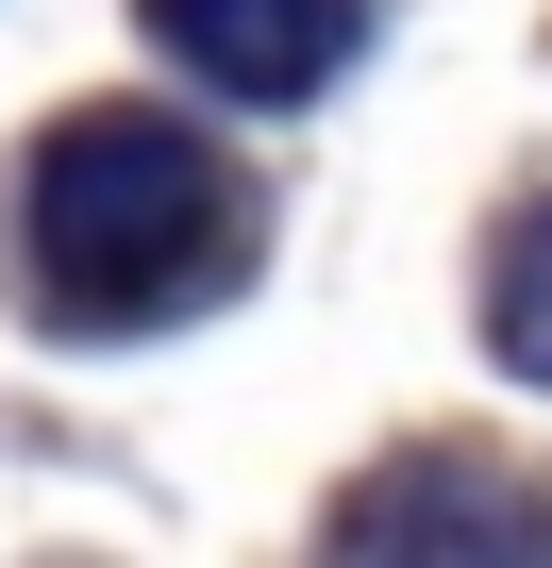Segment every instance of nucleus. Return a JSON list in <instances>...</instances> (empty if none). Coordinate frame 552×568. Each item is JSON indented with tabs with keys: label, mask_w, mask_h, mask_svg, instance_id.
<instances>
[{
	"label": "nucleus",
	"mask_w": 552,
	"mask_h": 568,
	"mask_svg": "<svg viewBox=\"0 0 552 568\" xmlns=\"http://www.w3.org/2000/svg\"><path fill=\"white\" fill-rule=\"evenodd\" d=\"M251 267V184L134 101H84L18 168V302L51 335H168Z\"/></svg>",
	"instance_id": "f257e3e1"
},
{
	"label": "nucleus",
	"mask_w": 552,
	"mask_h": 568,
	"mask_svg": "<svg viewBox=\"0 0 552 568\" xmlns=\"http://www.w3.org/2000/svg\"><path fill=\"white\" fill-rule=\"evenodd\" d=\"M319 568H552V485L502 468V452H469V435L385 452V468L335 501Z\"/></svg>",
	"instance_id": "f03ea898"
},
{
	"label": "nucleus",
	"mask_w": 552,
	"mask_h": 568,
	"mask_svg": "<svg viewBox=\"0 0 552 568\" xmlns=\"http://www.w3.org/2000/svg\"><path fill=\"white\" fill-rule=\"evenodd\" d=\"M151 51L218 101H319L352 68V0H134Z\"/></svg>",
	"instance_id": "7ed1b4c3"
},
{
	"label": "nucleus",
	"mask_w": 552,
	"mask_h": 568,
	"mask_svg": "<svg viewBox=\"0 0 552 568\" xmlns=\"http://www.w3.org/2000/svg\"><path fill=\"white\" fill-rule=\"evenodd\" d=\"M485 352H502L519 385H552V201H519V217H502V267H485Z\"/></svg>",
	"instance_id": "20e7f679"
}]
</instances>
